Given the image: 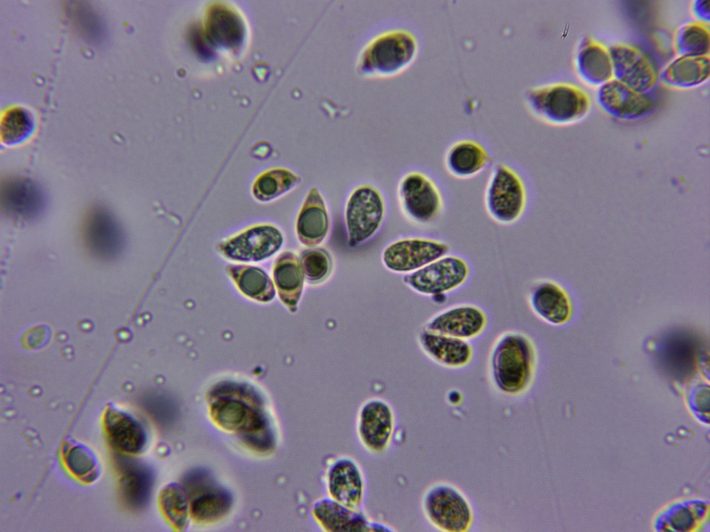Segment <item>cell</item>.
I'll use <instances>...</instances> for the list:
<instances>
[{"label": "cell", "mask_w": 710, "mask_h": 532, "mask_svg": "<svg viewBox=\"0 0 710 532\" xmlns=\"http://www.w3.org/2000/svg\"><path fill=\"white\" fill-rule=\"evenodd\" d=\"M210 414L218 426L235 434L250 449L260 453L275 449L276 435L269 416L250 388L230 384L216 388Z\"/></svg>", "instance_id": "cell-1"}, {"label": "cell", "mask_w": 710, "mask_h": 532, "mask_svg": "<svg viewBox=\"0 0 710 532\" xmlns=\"http://www.w3.org/2000/svg\"><path fill=\"white\" fill-rule=\"evenodd\" d=\"M488 360L496 388L504 394L518 396L532 383L538 356L535 344L528 335L510 330L495 339Z\"/></svg>", "instance_id": "cell-2"}, {"label": "cell", "mask_w": 710, "mask_h": 532, "mask_svg": "<svg viewBox=\"0 0 710 532\" xmlns=\"http://www.w3.org/2000/svg\"><path fill=\"white\" fill-rule=\"evenodd\" d=\"M531 190L523 172L508 163L494 166L484 190L483 204L488 217L502 226L520 222L528 211Z\"/></svg>", "instance_id": "cell-3"}, {"label": "cell", "mask_w": 710, "mask_h": 532, "mask_svg": "<svg viewBox=\"0 0 710 532\" xmlns=\"http://www.w3.org/2000/svg\"><path fill=\"white\" fill-rule=\"evenodd\" d=\"M529 113L548 125L563 126L585 116L590 100L587 93L569 83L552 82L532 87L524 94Z\"/></svg>", "instance_id": "cell-4"}, {"label": "cell", "mask_w": 710, "mask_h": 532, "mask_svg": "<svg viewBox=\"0 0 710 532\" xmlns=\"http://www.w3.org/2000/svg\"><path fill=\"white\" fill-rule=\"evenodd\" d=\"M418 52L416 37L404 30L388 31L373 39L363 51L358 67L370 76L387 77L408 67Z\"/></svg>", "instance_id": "cell-5"}, {"label": "cell", "mask_w": 710, "mask_h": 532, "mask_svg": "<svg viewBox=\"0 0 710 532\" xmlns=\"http://www.w3.org/2000/svg\"><path fill=\"white\" fill-rule=\"evenodd\" d=\"M398 195L404 215L419 225L434 224L446 210L444 190L433 177L422 171L406 174L399 182Z\"/></svg>", "instance_id": "cell-6"}, {"label": "cell", "mask_w": 710, "mask_h": 532, "mask_svg": "<svg viewBox=\"0 0 710 532\" xmlns=\"http://www.w3.org/2000/svg\"><path fill=\"white\" fill-rule=\"evenodd\" d=\"M397 427L392 407L386 400L371 398L359 407L355 418V433L358 443L373 456L385 454L391 448Z\"/></svg>", "instance_id": "cell-7"}, {"label": "cell", "mask_w": 710, "mask_h": 532, "mask_svg": "<svg viewBox=\"0 0 710 532\" xmlns=\"http://www.w3.org/2000/svg\"><path fill=\"white\" fill-rule=\"evenodd\" d=\"M471 274L469 261L462 255L449 251L406 276L405 281L419 294L440 296L464 286Z\"/></svg>", "instance_id": "cell-8"}, {"label": "cell", "mask_w": 710, "mask_h": 532, "mask_svg": "<svg viewBox=\"0 0 710 532\" xmlns=\"http://www.w3.org/2000/svg\"><path fill=\"white\" fill-rule=\"evenodd\" d=\"M322 481L328 497L354 509H364L367 481L362 466L351 456L329 458L324 468Z\"/></svg>", "instance_id": "cell-9"}, {"label": "cell", "mask_w": 710, "mask_h": 532, "mask_svg": "<svg viewBox=\"0 0 710 532\" xmlns=\"http://www.w3.org/2000/svg\"><path fill=\"white\" fill-rule=\"evenodd\" d=\"M422 507L427 520L442 531H465L472 522V511L466 498L447 484L429 487L423 495Z\"/></svg>", "instance_id": "cell-10"}, {"label": "cell", "mask_w": 710, "mask_h": 532, "mask_svg": "<svg viewBox=\"0 0 710 532\" xmlns=\"http://www.w3.org/2000/svg\"><path fill=\"white\" fill-rule=\"evenodd\" d=\"M182 487L189 500L190 516L199 523L218 521L227 514L232 497L210 474L202 469L189 472Z\"/></svg>", "instance_id": "cell-11"}, {"label": "cell", "mask_w": 710, "mask_h": 532, "mask_svg": "<svg viewBox=\"0 0 710 532\" xmlns=\"http://www.w3.org/2000/svg\"><path fill=\"white\" fill-rule=\"evenodd\" d=\"M385 204L380 192L369 185L356 188L345 206V222L349 245L357 246L372 237L384 218Z\"/></svg>", "instance_id": "cell-12"}, {"label": "cell", "mask_w": 710, "mask_h": 532, "mask_svg": "<svg viewBox=\"0 0 710 532\" xmlns=\"http://www.w3.org/2000/svg\"><path fill=\"white\" fill-rule=\"evenodd\" d=\"M451 251L449 244L435 237H414L396 241L383 252V263L390 270L414 272Z\"/></svg>", "instance_id": "cell-13"}, {"label": "cell", "mask_w": 710, "mask_h": 532, "mask_svg": "<svg viewBox=\"0 0 710 532\" xmlns=\"http://www.w3.org/2000/svg\"><path fill=\"white\" fill-rule=\"evenodd\" d=\"M310 515L316 526L326 532L393 531L387 525L372 520L364 509L352 508L327 496L313 502Z\"/></svg>", "instance_id": "cell-14"}, {"label": "cell", "mask_w": 710, "mask_h": 532, "mask_svg": "<svg viewBox=\"0 0 710 532\" xmlns=\"http://www.w3.org/2000/svg\"><path fill=\"white\" fill-rule=\"evenodd\" d=\"M614 79L633 90L646 94L658 79L657 71L638 48L625 44L612 46L609 50Z\"/></svg>", "instance_id": "cell-15"}, {"label": "cell", "mask_w": 710, "mask_h": 532, "mask_svg": "<svg viewBox=\"0 0 710 532\" xmlns=\"http://www.w3.org/2000/svg\"><path fill=\"white\" fill-rule=\"evenodd\" d=\"M488 323L486 312L471 303L448 307L433 316L426 330L469 341L480 336Z\"/></svg>", "instance_id": "cell-16"}, {"label": "cell", "mask_w": 710, "mask_h": 532, "mask_svg": "<svg viewBox=\"0 0 710 532\" xmlns=\"http://www.w3.org/2000/svg\"><path fill=\"white\" fill-rule=\"evenodd\" d=\"M597 99L606 113L621 120L641 118L655 108V101L652 98L646 94L633 90L616 79H612L600 87Z\"/></svg>", "instance_id": "cell-17"}, {"label": "cell", "mask_w": 710, "mask_h": 532, "mask_svg": "<svg viewBox=\"0 0 710 532\" xmlns=\"http://www.w3.org/2000/svg\"><path fill=\"white\" fill-rule=\"evenodd\" d=\"M488 148L480 141L462 138L454 141L444 154V167L451 177L469 179L487 170L493 163Z\"/></svg>", "instance_id": "cell-18"}, {"label": "cell", "mask_w": 710, "mask_h": 532, "mask_svg": "<svg viewBox=\"0 0 710 532\" xmlns=\"http://www.w3.org/2000/svg\"><path fill=\"white\" fill-rule=\"evenodd\" d=\"M103 427L112 447L120 452L137 454L146 445L148 436L144 425L121 409L108 407L103 416Z\"/></svg>", "instance_id": "cell-19"}, {"label": "cell", "mask_w": 710, "mask_h": 532, "mask_svg": "<svg viewBox=\"0 0 710 532\" xmlns=\"http://www.w3.org/2000/svg\"><path fill=\"white\" fill-rule=\"evenodd\" d=\"M283 243L282 232L272 225L252 227L221 246L229 257L240 260H260L276 252Z\"/></svg>", "instance_id": "cell-20"}, {"label": "cell", "mask_w": 710, "mask_h": 532, "mask_svg": "<svg viewBox=\"0 0 710 532\" xmlns=\"http://www.w3.org/2000/svg\"><path fill=\"white\" fill-rule=\"evenodd\" d=\"M528 303L532 312L553 326L566 323L571 313L569 298L564 288L550 279H541L531 286Z\"/></svg>", "instance_id": "cell-21"}, {"label": "cell", "mask_w": 710, "mask_h": 532, "mask_svg": "<svg viewBox=\"0 0 710 532\" xmlns=\"http://www.w3.org/2000/svg\"><path fill=\"white\" fill-rule=\"evenodd\" d=\"M424 353L443 367L458 369L468 366L474 358V348L469 341L425 329L419 335Z\"/></svg>", "instance_id": "cell-22"}, {"label": "cell", "mask_w": 710, "mask_h": 532, "mask_svg": "<svg viewBox=\"0 0 710 532\" xmlns=\"http://www.w3.org/2000/svg\"><path fill=\"white\" fill-rule=\"evenodd\" d=\"M330 218L324 200L316 187H312L301 207L296 220V233L306 247L322 243L329 231Z\"/></svg>", "instance_id": "cell-23"}, {"label": "cell", "mask_w": 710, "mask_h": 532, "mask_svg": "<svg viewBox=\"0 0 710 532\" xmlns=\"http://www.w3.org/2000/svg\"><path fill=\"white\" fill-rule=\"evenodd\" d=\"M575 62L579 76L590 85L600 87L612 79L609 50L594 39L585 37L581 41Z\"/></svg>", "instance_id": "cell-24"}, {"label": "cell", "mask_w": 710, "mask_h": 532, "mask_svg": "<svg viewBox=\"0 0 710 532\" xmlns=\"http://www.w3.org/2000/svg\"><path fill=\"white\" fill-rule=\"evenodd\" d=\"M1 202L7 213L20 218L36 216L43 206V195L32 181L21 178L8 180L1 188Z\"/></svg>", "instance_id": "cell-25"}, {"label": "cell", "mask_w": 710, "mask_h": 532, "mask_svg": "<svg viewBox=\"0 0 710 532\" xmlns=\"http://www.w3.org/2000/svg\"><path fill=\"white\" fill-rule=\"evenodd\" d=\"M83 237L93 250L103 254L115 252L121 245L122 233L113 218L102 209L92 211L84 224Z\"/></svg>", "instance_id": "cell-26"}, {"label": "cell", "mask_w": 710, "mask_h": 532, "mask_svg": "<svg viewBox=\"0 0 710 532\" xmlns=\"http://www.w3.org/2000/svg\"><path fill=\"white\" fill-rule=\"evenodd\" d=\"M709 55L679 56L670 62L661 73L662 82L668 86L688 89L699 86L709 78Z\"/></svg>", "instance_id": "cell-27"}, {"label": "cell", "mask_w": 710, "mask_h": 532, "mask_svg": "<svg viewBox=\"0 0 710 532\" xmlns=\"http://www.w3.org/2000/svg\"><path fill=\"white\" fill-rule=\"evenodd\" d=\"M61 455L68 471L80 481L92 484L99 477V460L94 452L85 444L68 439L62 445Z\"/></svg>", "instance_id": "cell-28"}, {"label": "cell", "mask_w": 710, "mask_h": 532, "mask_svg": "<svg viewBox=\"0 0 710 532\" xmlns=\"http://www.w3.org/2000/svg\"><path fill=\"white\" fill-rule=\"evenodd\" d=\"M159 504L168 523L177 531L184 530L190 516L189 504L182 487L171 484L160 492Z\"/></svg>", "instance_id": "cell-29"}, {"label": "cell", "mask_w": 710, "mask_h": 532, "mask_svg": "<svg viewBox=\"0 0 710 532\" xmlns=\"http://www.w3.org/2000/svg\"><path fill=\"white\" fill-rule=\"evenodd\" d=\"M709 46V29L707 24L690 22L679 28L675 34L674 48L679 57L707 55Z\"/></svg>", "instance_id": "cell-30"}, {"label": "cell", "mask_w": 710, "mask_h": 532, "mask_svg": "<svg viewBox=\"0 0 710 532\" xmlns=\"http://www.w3.org/2000/svg\"><path fill=\"white\" fill-rule=\"evenodd\" d=\"M300 182V177L285 168H276L261 175L255 181L252 192L260 201L275 199Z\"/></svg>", "instance_id": "cell-31"}, {"label": "cell", "mask_w": 710, "mask_h": 532, "mask_svg": "<svg viewBox=\"0 0 710 532\" xmlns=\"http://www.w3.org/2000/svg\"><path fill=\"white\" fill-rule=\"evenodd\" d=\"M123 493L130 504L137 506L145 505L150 497L153 477L150 472L142 465H132L125 470L121 478Z\"/></svg>", "instance_id": "cell-32"}, {"label": "cell", "mask_w": 710, "mask_h": 532, "mask_svg": "<svg viewBox=\"0 0 710 532\" xmlns=\"http://www.w3.org/2000/svg\"><path fill=\"white\" fill-rule=\"evenodd\" d=\"M303 269L297 256L286 252L279 257L274 272L279 287L287 292H297L303 283Z\"/></svg>", "instance_id": "cell-33"}, {"label": "cell", "mask_w": 710, "mask_h": 532, "mask_svg": "<svg viewBox=\"0 0 710 532\" xmlns=\"http://www.w3.org/2000/svg\"><path fill=\"white\" fill-rule=\"evenodd\" d=\"M301 265L309 281L320 282L329 275L332 264L327 251L323 249H313L302 253Z\"/></svg>", "instance_id": "cell-34"}, {"label": "cell", "mask_w": 710, "mask_h": 532, "mask_svg": "<svg viewBox=\"0 0 710 532\" xmlns=\"http://www.w3.org/2000/svg\"><path fill=\"white\" fill-rule=\"evenodd\" d=\"M28 121L26 116L21 111H12L1 125V137L6 143L16 141L27 133Z\"/></svg>", "instance_id": "cell-35"}, {"label": "cell", "mask_w": 710, "mask_h": 532, "mask_svg": "<svg viewBox=\"0 0 710 532\" xmlns=\"http://www.w3.org/2000/svg\"><path fill=\"white\" fill-rule=\"evenodd\" d=\"M239 283L242 289L250 294H258L268 285L265 274L254 267H245L240 273Z\"/></svg>", "instance_id": "cell-36"}, {"label": "cell", "mask_w": 710, "mask_h": 532, "mask_svg": "<svg viewBox=\"0 0 710 532\" xmlns=\"http://www.w3.org/2000/svg\"><path fill=\"white\" fill-rule=\"evenodd\" d=\"M693 11L698 21L708 24L709 21V1L699 0L694 2Z\"/></svg>", "instance_id": "cell-37"}]
</instances>
